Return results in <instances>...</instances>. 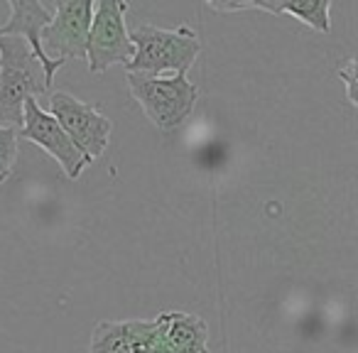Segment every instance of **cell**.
Returning a JSON list of instances; mask_svg holds the SVG:
<instances>
[{
	"label": "cell",
	"instance_id": "13",
	"mask_svg": "<svg viewBox=\"0 0 358 353\" xmlns=\"http://www.w3.org/2000/svg\"><path fill=\"white\" fill-rule=\"evenodd\" d=\"M338 79L346 84V99L351 106H358V91H356V59H348L346 66H338Z\"/></svg>",
	"mask_w": 358,
	"mask_h": 353
},
{
	"label": "cell",
	"instance_id": "6",
	"mask_svg": "<svg viewBox=\"0 0 358 353\" xmlns=\"http://www.w3.org/2000/svg\"><path fill=\"white\" fill-rule=\"evenodd\" d=\"M94 3L91 0H59L55 3L52 22L42 30V50L50 59H84Z\"/></svg>",
	"mask_w": 358,
	"mask_h": 353
},
{
	"label": "cell",
	"instance_id": "7",
	"mask_svg": "<svg viewBox=\"0 0 358 353\" xmlns=\"http://www.w3.org/2000/svg\"><path fill=\"white\" fill-rule=\"evenodd\" d=\"M20 135L30 143L40 145L45 152H50L57 159L64 174L69 180H79V174L89 167V159L74 147L66 133L59 128V123L55 120V115L47 108H42L37 103V99H27L25 108H22V128Z\"/></svg>",
	"mask_w": 358,
	"mask_h": 353
},
{
	"label": "cell",
	"instance_id": "16",
	"mask_svg": "<svg viewBox=\"0 0 358 353\" xmlns=\"http://www.w3.org/2000/svg\"><path fill=\"white\" fill-rule=\"evenodd\" d=\"M204 353H209V351H204Z\"/></svg>",
	"mask_w": 358,
	"mask_h": 353
},
{
	"label": "cell",
	"instance_id": "14",
	"mask_svg": "<svg viewBox=\"0 0 358 353\" xmlns=\"http://www.w3.org/2000/svg\"><path fill=\"white\" fill-rule=\"evenodd\" d=\"M155 336H157V322H155V331L143 336L140 341H135L133 346L128 348V353H150V348H152V343H155Z\"/></svg>",
	"mask_w": 358,
	"mask_h": 353
},
{
	"label": "cell",
	"instance_id": "12",
	"mask_svg": "<svg viewBox=\"0 0 358 353\" xmlns=\"http://www.w3.org/2000/svg\"><path fill=\"white\" fill-rule=\"evenodd\" d=\"M17 140H20V130L3 128V125H0V185L10 177L13 167H15Z\"/></svg>",
	"mask_w": 358,
	"mask_h": 353
},
{
	"label": "cell",
	"instance_id": "11",
	"mask_svg": "<svg viewBox=\"0 0 358 353\" xmlns=\"http://www.w3.org/2000/svg\"><path fill=\"white\" fill-rule=\"evenodd\" d=\"M155 331V319H128V322H99L91 333L89 353H128V348Z\"/></svg>",
	"mask_w": 358,
	"mask_h": 353
},
{
	"label": "cell",
	"instance_id": "5",
	"mask_svg": "<svg viewBox=\"0 0 358 353\" xmlns=\"http://www.w3.org/2000/svg\"><path fill=\"white\" fill-rule=\"evenodd\" d=\"M47 110L55 115V120L66 133V138L74 143V147L79 150L89 162L101 157L103 150L108 147L113 123H110V118H106L101 110H96L91 103L76 99L74 94L57 91V94L50 96V108Z\"/></svg>",
	"mask_w": 358,
	"mask_h": 353
},
{
	"label": "cell",
	"instance_id": "15",
	"mask_svg": "<svg viewBox=\"0 0 358 353\" xmlns=\"http://www.w3.org/2000/svg\"><path fill=\"white\" fill-rule=\"evenodd\" d=\"M155 322H157V319H155ZM150 353H169L167 343L162 341V336H159V331H157V336H155V343H152V348H150Z\"/></svg>",
	"mask_w": 358,
	"mask_h": 353
},
{
	"label": "cell",
	"instance_id": "10",
	"mask_svg": "<svg viewBox=\"0 0 358 353\" xmlns=\"http://www.w3.org/2000/svg\"><path fill=\"white\" fill-rule=\"evenodd\" d=\"M157 331L167 343L169 353H204L209 326L201 317L189 312L157 314Z\"/></svg>",
	"mask_w": 358,
	"mask_h": 353
},
{
	"label": "cell",
	"instance_id": "3",
	"mask_svg": "<svg viewBox=\"0 0 358 353\" xmlns=\"http://www.w3.org/2000/svg\"><path fill=\"white\" fill-rule=\"evenodd\" d=\"M128 86L133 99L140 103L155 128L177 130L194 110L199 101V89L187 76H140L128 74Z\"/></svg>",
	"mask_w": 358,
	"mask_h": 353
},
{
	"label": "cell",
	"instance_id": "2",
	"mask_svg": "<svg viewBox=\"0 0 358 353\" xmlns=\"http://www.w3.org/2000/svg\"><path fill=\"white\" fill-rule=\"evenodd\" d=\"M47 89L40 62L22 37L0 35V125L22 128V108L27 99H37Z\"/></svg>",
	"mask_w": 358,
	"mask_h": 353
},
{
	"label": "cell",
	"instance_id": "9",
	"mask_svg": "<svg viewBox=\"0 0 358 353\" xmlns=\"http://www.w3.org/2000/svg\"><path fill=\"white\" fill-rule=\"evenodd\" d=\"M219 13H241V10H265L273 15H289L304 22L317 32L331 30V3L329 0H255V3H209Z\"/></svg>",
	"mask_w": 358,
	"mask_h": 353
},
{
	"label": "cell",
	"instance_id": "1",
	"mask_svg": "<svg viewBox=\"0 0 358 353\" xmlns=\"http://www.w3.org/2000/svg\"><path fill=\"white\" fill-rule=\"evenodd\" d=\"M130 35L133 57L125 64L128 74L140 76H174L192 69L201 52V42L189 25L162 30L155 25H138Z\"/></svg>",
	"mask_w": 358,
	"mask_h": 353
},
{
	"label": "cell",
	"instance_id": "4",
	"mask_svg": "<svg viewBox=\"0 0 358 353\" xmlns=\"http://www.w3.org/2000/svg\"><path fill=\"white\" fill-rule=\"evenodd\" d=\"M128 3L120 0H101L94 3V17H91L89 37H86V57L91 74L110 69L113 64H128L133 57L128 27H125V13Z\"/></svg>",
	"mask_w": 358,
	"mask_h": 353
},
{
	"label": "cell",
	"instance_id": "8",
	"mask_svg": "<svg viewBox=\"0 0 358 353\" xmlns=\"http://www.w3.org/2000/svg\"><path fill=\"white\" fill-rule=\"evenodd\" d=\"M8 8H10V20L0 27V35L3 37H22L30 47V52L35 55V59L40 62L42 74H45L47 89H52V81H55V71L59 66H64L66 62L62 59H50L42 50V30L52 22V13L47 6L37 3V0H8Z\"/></svg>",
	"mask_w": 358,
	"mask_h": 353
}]
</instances>
